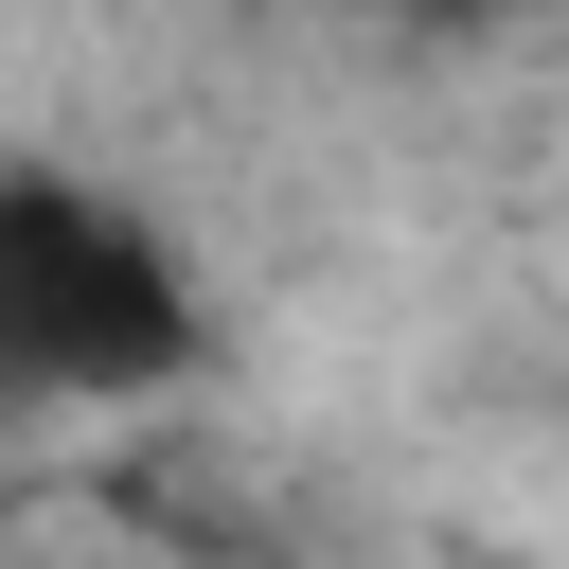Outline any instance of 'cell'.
Instances as JSON below:
<instances>
[{"label":"cell","instance_id":"cell-1","mask_svg":"<svg viewBox=\"0 0 569 569\" xmlns=\"http://www.w3.org/2000/svg\"><path fill=\"white\" fill-rule=\"evenodd\" d=\"M213 356V284L178 249V213H142L89 160H18L0 142V427H107L196 391Z\"/></svg>","mask_w":569,"mask_h":569}]
</instances>
